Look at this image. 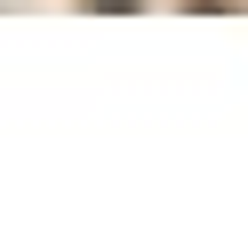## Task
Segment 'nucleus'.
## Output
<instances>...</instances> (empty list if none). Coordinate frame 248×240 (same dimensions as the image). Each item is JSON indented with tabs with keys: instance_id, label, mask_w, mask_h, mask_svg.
Instances as JSON below:
<instances>
[{
	"instance_id": "1",
	"label": "nucleus",
	"mask_w": 248,
	"mask_h": 240,
	"mask_svg": "<svg viewBox=\"0 0 248 240\" xmlns=\"http://www.w3.org/2000/svg\"><path fill=\"white\" fill-rule=\"evenodd\" d=\"M96 8H112V16H120V8H136V0H96Z\"/></svg>"
}]
</instances>
